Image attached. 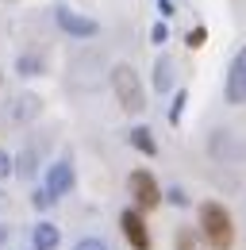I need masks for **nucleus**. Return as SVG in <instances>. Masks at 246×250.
Returning a JSON list of instances; mask_svg holds the SVG:
<instances>
[{
    "label": "nucleus",
    "mask_w": 246,
    "mask_h": 250,
    "mask_svg": "<svg viewBox=\"0 0 246 250\" xmlns=\"http://www.w3.org/2000/svg\"><path fill=\"white\" fill-rule=\"evenodd\" d=\"M227 104H246V46L227 65Z\"/></svg>",
    "instance_id": "3"
},
{
    "label": "nucleus",
    "mask_w": 246,
    "mask_h": 250,
    "mask_svg": "<svg viewBox=\"0 0 246 250\" xmlns=\"http://www.w3.org/2000/svg\"><path fill=\"white\" fill-rule=\"evenodd\" d=\"M112 89H116V96H120V104L127 108V112H143V108H146L143 81H139V73H135L127 62L112 69Z\"/></svg>",
    "instance_id": "2"
},
{
    "label": "nucleus",
    "mask_w": 246,
    "mask_h": 250,
    "mask_svg": "<svg viewBox=\"0 0 246 250\" xmlns=\"http://www.w3.org/2000/svg\"><path fill=\"white\" fill-rule=\"evenodd\" d=\"M73 250H108V247H104L100 239H81V243H77Z\"/></svg>",
    "instance_id": "19"
},
{
    "label": "nucleus",
    "mask_w": 246,
    "mask_h": 250,
    "mask_svg": "<svg viewBox=\"0 0 246 250\" xmlns=\"http://www.w3.org/2000/svg\"><path fill=\"white\" fill-rule=\"evenodd\" d=\"M16 69H20L23 77H35V73H42V62H39V58H31V54H23V58L16 62Z\"/></svg>",
    "instance_id": "12"
},
{
    "label": "nucleus",
    "mask_w": 246,
    "mask_h": 250,
    "mask_svg": "<svg viewBox=\"0 0 246 250\" xmlns=\"http://www.w3.org/2000/svg\"><path fill=\"white\" fill-rule=\"evenodd\" d=\"M200 227H204V235H208V243H212L215 250H227L231 243H235L231 216H227V208H223V204H215V200L200 204Z\"/></svg>",
    "instance_id": "1"
},
{
    "label": "nucleus",
    "mask_w": 246,
    "mask_h": 250,
    "mask_svg": "<svg viewBox=\"0 0 246 250\" xmlns=\"http://www.w3.org/2000/svg\"><path fill=\"white\" fill-rule=\"evenodd\" d=\"M154 89L158 93L173 89V58H165V54H158V62H154Z\"/></svg>",
    "instance_id": "8"
},
{
    "label": "nucleus",
    "mask_w": 246,
    "mask_h": 250,
    "mask_svg": "<svg viewBox=\"0 0 246 250\" xmlns=\"http://www.w3.org/2000/svg\"><path fill=\"white\" fill-rule=\"evenodd\" d=\"M31 243H35V250H54L58 247V227L54 223H39L31 231Z\"/></svg>",
    "instance_id": "9"
},
{
    "label": "nucleus",
    "mask_w": 246,
    "mask_h": 250,
    "mask_svg": "<svg viewBox=\"0 0 246 250\" xmlns=\"http://www.w3.org/2000/svg\"><path fill=\"white\" fill-rule=\"evenodd\" d=\"M131 146L143 150V154H158V143H154L150 127H135V131H131Z\"/></svg>",
    "instance_id": "10"
},
{
    "label": "nucleus",
    "mask_w": 246,
    "mask_h": 250,
    "mask_svg": "<svg viewBox=\"0 0 246 250\" xmlns=\"http://www.w3.org/2000/svg\"><path fill=\"white\" fill-rule=\"evenodd\" d=\"M46 188H50L54 196L69 192V188H73V166H69V162H54V166L46 169Z\"/></svg>",
    "instance_id": "7"
},
{
    "label": "nucleus",
    "mask_w": 246,
    "mask_h": 250,
    "mask_svg": "<svg viewBox=\"0 0 246 250\" xmlns=\"http://www.w3.org/2000/svg\"><path fill=\"white\" fill-rule=\"evenodd\" d=\"M54 20H58L62 31L77 35V39H89V35L100 31V27H96V20H89V16H77V12H69V8H54Z\"/></svg>",
    "instance_id": "4"
},
{
    "label": "nucleus",
    "mask_w": 246,
    "mask_h": 250,
    "mask_svg": "<svg viewBox=\"0 0 246 250\" xmlns=\"http://www.w3.org/2000/svg\"><path fill=\"white\" fill-rule=\"evenodd\" d=\"M177 250H192V235H188V231H184L181 239H177Z\"/></svg>",
    "instance_id": "22"
},
{
    "label": "nucleus",
    "mask_w": 246,
    "mask_h": 250,
    "mask_svg": "<svg viewBox=\"0 0 246 250\" xmlns=\"http://www.w3.org/2000/svg\"><path fill=\"white\" fill-rule=\"evenodd\" d=\"M131 196H135L143 208H154V204L162 200V192H158V181H154L146 169H135V173H131Z\"/></svg>",
    "instance_id": "5"
},
{
    "label": "nucleus",
    "mask_w": 246,
    "mask_h": 250,
    "mask_svg": "<svg viewBox=\"0 0 246 250\" xmlns=\"http://www.w3.org/2000/svg\"><path fill=\"white\" fill-rule=\"evenodd\" d=\"M35 112H39V96H20V100H16V108H12V116H16V120H31Z\"/></svg>",
    "instance_id": "11"
},
{
    "label": "nucleus",
    "mask_w": 246,
    "mask_h": 250,
    "mask_svg": "<svg viewBox=\"0 0 246 250\" xmlns=\"http://www.w3.org/2000/svg\"><path fill=\"white\" fill-rule=\"evenodd\" d=\"M16 169H20V177H31L35 173V150H23L20 162H16Z\"/></svg>",
    "instance_id": "13"
},
{
    "label": "nucleus",
    "mask_w": 246,
    "mask_h": 250,
    "mask_svg": "<svg viewBox=\"0 0 246 250\" xmlns=\"http://www.w3.org/2000/svg\"><path fill=\"white\" fill-rule=\"evenodd\" d=\"M150 39L158 42V46H162V42L169 39V27H165V23H154V27H150Z\"/></svg>",
    "instance_id": "17"
},
{
    "label": "nucleus",
    "mask_w": 246,
    "mask_h": 250,
    "mask_svg": "<svg viewBox=\"0 0 246 250\" xmlns=\"http://www.w3.org/2000/svg\"><path fill=\"white\" fill-rule=\"evenodd\" d=\"M204 39H208V27H192L184 42H188V50H196V46H204Z\"/></svg>",
    "instance_id": "15"
},
{
    "label": "nucleus",
    "mask_w": 246,
    "mask_h": 250,
    "mask_svg": "<svg viewBox=\"0 0 246 250\" xmlns=\"http://www.w3.org/2000/svg\"><path fill=\"white\" fill-rule=\"evenodd\" d=\"M184 104H188V96H184V93H177V96H173V104H169V124H181Z\"/></svg>",
    "instance_id": "14"
},
{
    "label": "nucleus",
    "mask_w": 246,
    "mask_h": 250,
    "mask_svg": "<svg viewBox=\"0 0 246 250\" xmlns=\"http://www.w3.org/2000/svg\"><path fill=\"white\" fill-rule=\"evenodd\" d=\"M0 243H4V227H0Z\"/></svg>",
    "instance_id": "23"
},
{
    "label": "nucleus",
    "mask_w": 246,
    "mask_h": 250,
    "mask_svg": "<svg viewBox=\"0 0 246 250\" xmlns=\"http://www.w3.org/2000/svg\"><path fill=\"white\" fill-rule=\"evenodd\" d=\"M31 200H35V208H50V204H54V192H50V188H35Z\"/></svg>",
    "instance_id": "16"
},
{
    "label": "nucleus",
    "mask_w": 246,
    "mask_h": 250,
    "mask_svg": "<svg viewBox=\"0 0 246 250\" xmlns=\"http://www.w3.org/2000/svg\"><path fill=\"white\" fill-rule=\"evenodd\" d=\"M12 166H16V162H12V158L0 150V177H8V173H12Z\"/></svg>",
    "instance_id": "20"
},
{
    "label": "nucleus",
    "mask_w": 246,
    "mask_h": 250,
    "mask_svg": "<svg viewBox=\"0 0 246 250\" xmlns=\"http://www.w3.org/2000/svg\"><path fill=\"white\" fill-rule=\"evenodd\" d=\"M158 12H162V20H169L173 16V0H158Z\"/></svg>",
    "instance_id": "21"
},
{
    "label": "nucleus",
    "mask_w": 246,
    "mask_h": 250,
    "mask_svg": "<svg viewBox=\"0 0 246 250\" xmlns=\"http://www.w3.org/2000/svg\"><path fill=\"white\" fill-rule=\"evenodd\" d=\"M120 223H123L127 243H131L135 250H150V235H146V223H143V216H139V212H123Z\"/></svg>",
    "instance_id": "6"
},
{
    "label": "nucleus",
    "mask_w": 246,
    "mask_h": 250,
    "mask_svg": "<svg viewBox=\"0 0 246 250\" xmlns=\"http://www.w3.org/2000/svg\"><path fill=\"white\" fill-rule=\"evenodd\" d=\"M165 200H169V204H177V208H184V204H188V196H184L181 188H169V192H165Z\"/></svg>",
    "instance_id": "18"
}]
</instances>
